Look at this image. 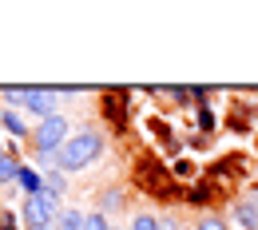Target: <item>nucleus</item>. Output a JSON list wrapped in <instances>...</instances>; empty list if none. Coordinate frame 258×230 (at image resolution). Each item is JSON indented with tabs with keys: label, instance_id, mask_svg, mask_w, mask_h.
Instances as JSON below:
<instances>
[{
	"label": "nucleus",
	"instance_id": "f3484780",
	"mask_svg": "<svg viewBox=\"0 0 258 230\" xmlns=\"http://www.w3.org/2000/svg\"><path fill=\"white\" fill-rule=\"evenodd\" d=\"M0 155H4V147H0Z\"/></svg>",
	"mask_w": 258,
	"mask_h": 230
},
{
	"label": "nucleus",
	"instance_id": "7ed1b4c3",
	"mask_svg": "<svg viewBox=\"0 0 258 230\" xmlns=\"http://www.w3.org/2000/svg\"><path fill=\"white\" fill-rule=\"evenodd\" d=\"M32 139H36V147H40V151H52V155H56L68 139H72V135H68V115L56 111V115L40 119V123H36V131H32Z\"/></svg>",
	"mask_w": 258,
	"mask_h": 230
},
{
	"label": "nucleus",
	"instance_id": "39448f33",
	"mask_svg": "<svg viewBox=\"0 0 258 230\" xmlns=\"http://www.w3.org/2000/svg\"><path fill=\"white\" fill-rule=\"evenodd\" d=\"M234 222L242 230H258V206L254 202H238L234 206Z\"/></svg>",
	"mask_w": 258,
	"mask_h": 230
},
{
	"label": "nucleus",
	"instance_id": "ddd939ff",
	"mask_svg": "<svg viewBox=\"0 0 258 230\" xmlns=\"http://www.w3.org/2000/svg\"><path fill=\"white\" fill-rule=\"evenodd\" d=\"M195 230H230V226H226L223 218H215V214H207V218H199V226H195Z\"/></svg>",
	"mask_w": 258,
	"mask_h": 230
},
{
	"label": "nucleus",
	"instance_id": "a211bd4d",
	"mask_svg": "<svg viewBox=\"0 0 258 230\" xmlns=\"http://www.w3.org/2000/svg\"><path fill=\"white\" fill-rule=\"evenodd\" d=\"M111 230H115V226H111Z\"/></svg>",
	"mask_w": 258,
	"mask_h": 230
},
{
	"label": "nucleus",
	"instance_id": "f257e3e1",
	"mask_svg": "<svg viewBox=\"0 0 258 230\" xmlns=\"http://www.w3.org/2000/svg\"><path fill=\"white\" fill-rule=\"evenodd\" d=\"M99 155H103V139L96 131H76L56 151V163H60V171H84V167L96 163Z\"/></svg>",
	"mask_w": 258,
	"mask_h": 230
},
{
	"label": "nucleus",
	"instance_id": "9d476101",
	"mask_svg": "<svg viewBox=\"0 0 258 230\" xmlns=\"http://www.w3.org/2000/svg\"><path fill=\"white\" fill-rule=\"evenodd\" d=\"M0 123H4V131H12V135H28L24 119H20L16 111H4V115H0Z\"/></svg>",
	"mask_w": 258,
	"mask_h": 230
},
{
	"label": "nucleus",
	"instance_id": "423d86ee",
	"mask_svg": "<svg viewBox=\"0 0 258 230\" xmlns=\"http://www.w3.org/2000/svg\"><path fill=\"white\" fill-rule=\"evenodd\" d=\"M84 222H88V214H80V210H60V218H56L52 230H84Z\"/></svg>",
	"mask_w": 258,
	"mask_h": 230
},
{
	"label": "nucleus",
	"instance_id": "2eb2a0df",
	"mask_svg": "<svg viewBox=\"0 0 258 230\" xmlns=\"http://www.w3.org/2000/svg\"><path fill=\"white\" fill-rule=\"evenodd\" d=\"M0 230H16V226H12V218H4V226H0Z\"/></svg>",
	"mask_w": 258,
	"mask_h": 230
},
{
	"label": "nucleus",
	"instance_id": "4468645a",
	"mask_svg": "<svg viewBox=\"0 0 258 230\" xmlns=\"http://www.w3.org/2000/svg\"><path fill=\"white\" fill-rule=\"evenodd\" d=\"M4 99H8V111H12V107H24V88H8Z\"/></svg>",
	"mask_w": 258,
	"mask_h": 230
},
{
	"label": "nucleus",
	"instance_id": "dca6fc26",
	"mask_svg": "<svg viewBox=\"0 0 258 230\" xmlns=\"http://www.w3.org/2000/svg\"><path fill=\"white\" fill-rule=\"evenodd\" d=\"M163 230H179V226H175V222H171V226H163Z\"/></svg>",
	"mask_w": 258,
	"mask_h": 230
},
{
	"label": "nucleus",
	"instance_id": "9b49d317",
	"mask_svg": "<svg viewBox=\"0 0 258 230\" xmlns=\"http://www.w3.org/2000/svg\"><path fill=\"white\" fill-rule=\"evenodd\" d=\"M131 230H163V226H159V218H151V214H135Z\"/></svg>",
	"mask_w": 258,
	"mask_h": 230
},
{
	"label": "nucleus",
	"instance_id": "f8f14e48",
	"mask_svg": "<svg viewBox=\"0 0 258 230\" xmlns=\"http://www.w3.org/2000/svg\"><path fill=\"white\" fill-rule=\"evenodd\" d=\"M84 230H111V222H107V214H88Z\"/></svg>",
	"mask_w": 258,
	"mask_h": 230
},
{
	"label": "nucleus",
	"instance_id": "f03ea898",
	"mask_svg": "<svg viewBox=\"0 0 258 230\" xmlns=\"http://www.w3.org/2000/svg\"><path fill=\"white\" fill-rule=\"evenodd\" d=\"M24 222L32 230H52L56 226V218H60V198L48 195V191H36V195L24 198Z\"/></svg>",
	"mask_w": 258,
	"mask_h": 230
},
{
	"label": "nucleus",
	"instance_id": "6e6552de",
	"mask_svg": "<svg viewBox=\"0 0 258 230\" xmlns=\"http://www.w3.org/2000/svg\"><path fill=\"white\" fill-rule=\"evenodd\" d=\"M12 179H20V163H16V155H0V183H12Z\"/></svg>",
	"mask_w": 258,
	"mask_h": 230
},
{
	"label": "nucleus",
	"instance_id": "1a4fd4ad",
	"mask_svg": "<svg viewBox=\"0 0 258 230\" xmlns=\"http://www.w3.org/2000/svg\"><path fill=\"white\" fill-rule=\"evenodd\" d=\"M20 187H24L28 195H36V191H44V183H40V175H36L32 167H20Z\"/></svg>",
	"mask_w": 258,
	"mask_h": 230
},
{
	"label": "nucleus",
	"instance_id": "0eeeda50",
	"mask_svg": "<svg viewBox=\"0 0 258 230\" xmlns=\"http://www.w3.org/2000/svg\"><path fill=\"white\" fill-rule=\"evenodd\" d=\"M44 191H48V195H56V198H64V191H68L64 171H48V175H44Z\"/></svg>",
	"mask_w": 258,
	"mask_h": 230
},
{
	"label": "nucleus",
	"instance_id": "20e7f679",
	"mask_svg": "<svg viewBox=\"0 0 258 230\" xmlns=\"http://www.w3.org/2000/svg\"><path fill=\"white\" fill-rule=\"evenodd\" d=\"M56 99H60V88H24V107L40 119L56 115Z\"/></svg>",
	"mask_w": 258,
	"mask_h": 230
}]
</instances>
